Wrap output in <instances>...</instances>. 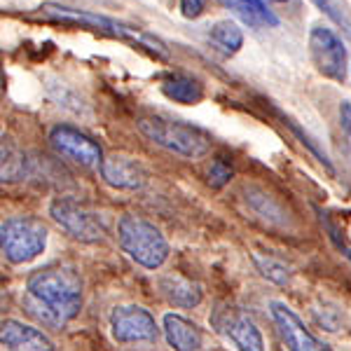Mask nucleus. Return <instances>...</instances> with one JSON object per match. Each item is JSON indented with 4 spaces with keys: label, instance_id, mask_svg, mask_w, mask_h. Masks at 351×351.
Returning <instances> with one entry per match:
<instances>
[{
    "label": "nucleus",
    "instance_id": "obj_19",
    "mask_svg": "<svg viewBox=\"0 0 351 351\" xmlns=\"http://www.w3.org/2000/svg\"><path fill=\"white\" fill-rule=\"evenodd\" d=\"M253 263H256L260 274L267 281H271V284H279V286L288 284V269L281 263H276V260H271V258H263V256H253Z\"/></svg>",
    "mask_w": 351,
    "mask_h": 351
},
{
    "label": "nucleus",
    "instance_id": "obj_12",
    "mask_svg": "<svg viewBox=\"0 0 351 351\" xmlns=\"http://www.w3.org/2000/svg\"><path fill=\"white\" fill-rule=\"evenodd\" d=\"M0 344L10 351H54V344L40 328L19 319H0Z\"/></svg>",
    "mask_w": 351,
    "mask_h": 351
},
{
    "label": "nucleus",
    "instance_id": "obj_11",
    "mask_svg": "<svg viewBox=\"0 0 351 351\" xmlns=\"http://www.w3.org/2000/svg\"><path fill=\"white\" fill-rule=\"evenodd\" d=\"M101 178L115 190H141L148 183V171L136 157L129 155H110L104 157L99 167Z\"/></svg>",
    "mask_w": 351,
    "mask_h": 351
},
{
    "label": "nucleus",
    "instance_id": "obj_6",
    "mask_svg": "<svg viewBox=\"0 0 351 351\" xmlns=\"http://www.w3.org/2000/svg\"><path fill=\"white\" fill-rule=\"evenodd\" d=\"M211 326L237 351H265V339L256 321L234 304H218L211 314Z\"/></svg>",
    "mask_w": 351,
    "mask_h": 351
},
{
    "label": "nucleus",
    "instance_id": "obj_17",
    "mask_svg": "<svg viewBox=\"0 0 351 351\" xmlns=\"http://www.w3.org/2000/svg\"><path fill=\"white\" fill-rule=\"evenodd\" d=\"M162 92L171 101L185 106H195L204 99V87L190 75H169L162 82Z\"/></svg>",
    "mask_w": 351,
    "mask_h": 351
},
{
    "label": "nucleus",
    "instance_id": "obj_9",
    "mask_svg": "<svg viewBox=\"0 0 351 351\" xmlns=\"http://www.w3.org/2000/svg\"><path fill=\"white\" fill-rule=\"evenodd\" d=\"M49 143L61 157L82 164L87 169H99L104 162V150L92 136L82 134L75 127H68V124H56L49 132Z\"/></svg>",
    "mask_w": 351,
    "mask_h": 351
},
{
    "label": "nucleus",
    "instance_id": "obj_25",
    "mask_svg": "<svg viewBox=\"0 0 351 351\" xmlns=\"http://www.w3.org/2000/svg\"><path fill=\"white\" fill-rule=\"evenodd\" d=\"M265 3V0H263ZM267 3H286V0H267Z\"/></svg>",
    "mask_w": 351,
    "mask_h": 351
},
{
    "label": "nucleus",
    "instance_id": "obj_4",
    "mask_svg": "<svg viewBox=\"0 0 351 351\" xmlns=\"http://www.w3.org/2000/svg\"><path fill=\"white\" fill-rule=\"evenodd\" d=\"M47 248V228L40 218L12 216L0 223V253L12 265H26Z\"/></svg>",
    "mask_w": 351,
    "mask_h": 351
},
{
    "label": "nucleus",
    "instance_id": "obj_3",
    "mask_svg": "<svg viewBox=\"0 0 351 351\" xmlns=\"http://www.w3.org/2000/svg\"><path fill=\"white\" fill-rule=\"evenodd\" d=\"M138 132L160 148L173 152V155L199 160L211 150V138L197 127L167 120V117H143L138 120Z\"/></svg>",
    "mask_w": 351,
    "mask_h": 351
},
{
    "label": "nucleus",
    "instance_id": "obj_20",
    "mask_svg": "<svg viewBox=\"0 0 351 351\" xmlns=\"http://www.w3.org/2000/svg\"><path fill=\"white\" fill-rule=\"evenodd\" d=\"M232 167H228L223 160H216L211 164V169H208V183L213 185V188H223V185L230 183L232 178Z\"/></svg>",
    "mask_w": 351,
    "mask_h": 351
},
{
    "label": "nucleus",
    "instance_id": "obj_2",
    "mask_svg": "<svg viewBox=\"0 0 351 351\" xmlns=\"http://www.w3.org/2000/svg\"><path fill=\"white\" fill-rule=\"evenodd\" d=\"M117 243L136 265L145 269H160L169 260V241L150 220L124 213L117 220Z\"/></svg>",
    "mask_w": 351,
    "mask_h": 351
},
{
    "label": "nucleus",
    "instance_id": "obj_5",
    "mask_svg": "<svg viewBox=\"0 0 351 351\" xmlns=\"http://www.w3.org/2000/svg\"><path fill=\"white\" fill-rule=\"evenodd\" d=\"M49 218L64 232H68L73 239L96 243L108 237L106 218L77 199H71V197H56V199H52V204H49Z\"/></svg>",
    "mask_w": 351,
    "mask_h": 351
},
{
    "label": "nucleus",
    "instance_id": "obj_8",
    "mask_svg": "<svg viewBox=\"0 0 351 351\" xmlns=\"http://www.w3.org/2000/svg\"><path fill=\"white\" fill-rule=\"evenodd\" d=\"M309 54L316 71L330 80L342 82L347 75V49L335 33L326 26H314L309 33Z\"/></svg>",
    "mask_w": 351,
    "mask_h": 351
},
{
    "label": "nucleus",
    "instance_id": "obj_14",
    "mask_svg": "<svg viewBox=\"0 0 351 351\" xmlns=\"http://www.w3.org/2000/svg\"><path fill=\"white\" fill-rule=\"evenodd\" d=\"M28 157L10 134L0 132V183H19L28 176Z\"/></svg>",
    "mask_w": 351,
    "mask_h": 351
},
{
    "label": "nucleus",
    "instance_id": "obj_13",
    "mask_svg": "<svg viewBox=\"0 0 351 351\" xmlns=\"http://www.w3.org/2000/svg\"><path fill=\"white\" fill-rule=\"evenodd\" d=\"M162 330L167 337L169 347L173 351H199L204 335L197 328V324H192L185 316L180 314H164L162 319Z\"/></svg>",
    "mask_w": 351,
    "mask_h": 351
},
{
    "label": "nucleus",
    "instance_id": "obj_7",
    "mask_svg": "<svg viewBox=\"0 0 351 351\" xmlns=\"http://www.w3.org/2000/svg\"><path fill=\"white\" fill-rule=\"evenodd\" d=\"M110 335L120 344H145L155 342L160 326L141 304H120L110 311Z\"/></svg>",
    "mask_w": 351,
    "mask_h": 351
},
{
    "label": "nucleus",
    "instance_id": "obj_15",
    "mask_svg": "<svg viewBox=\"0 0 351 351\" xmlns=\"http://www.w3.org/2000/svg\"><path fill=\"white\" fill-rule=\"evenodd\" d=\"M40 10L45 14L54 16V19L77 21V24L96 26L99 31H108L110 36H120V38L132 36V33H129V28H124L122 24H117V21H112V19H106V16H101V14L82 12V10H73V8H61V5H54V3H45Z\"/></svg>",
    "mask_w": 351,
    "mask_h": 351
},
{
    "label": "nucleus",
    "instance_id": "obj_1",
    "mask_svg": "<svg viewBox=\"0 0 351 351\" xmlns=\"http://www.w3.org/2000/svg\"><path fill=\"white\" fill-rule=\"evenodd\" d=\"M24 295L33 316L49 328H64L82 309V279L73 267L52 265L28 276Z\"/></svg>",
    "mask_w": 351,
    "mask_h": 351
},
{
    "label": "nucleus",
    "instance_id": "obj_26",
    "mask_svg": "<svg viewBox=\"0 0 351 351\" xmlns=\"http://www.w3.org/2000/svg\"><path fill=\"white\" fill-rule=\"evenodd\" d=\"M237 3H243V0H237Z\"/></svg>",
    "mask_w": 351,
    "mask_h": 351
},
{
    "label": "nucleus",
    "instance_id": "obj_16",
    "mask_svg": "<svg viewBox=\"0 0 351 351\" xmlns=\"http://www.w3.org/2000/svg\"><path fill=\"white\" fill-rule=\"evenodd\" d=\"M160 286V293L173 307H180V309H192L202 302L204 293H202V286L195 284V281L185 279V276H178V274H167L157 281Z\"/></svg>",
    "mask_w": 351,
    "mask_h": 351
},
{
    "label": "nucleus",
    "instance_id": "obj_21",
    "mask_svg": "<svg viewBox=\"0 0 351 351\" xmlns=\"http://www.w3.org/2000/svg\"><path fill=\"white\" fill-rule=\"evenodd\" d=\"M311 3H314L316 8H321V10H324V12H326L328 16H330L332 21H337V24L347 26V31L351 33V26L347 24V19H344V16L337 12V8H335V5H332V0H311Z\"/></svg>",
    "mask_w": 351,
    "mask_h": 351
},
{
    "label": "nucleus",
    "instance_id": "obj_22",
    "mask_svg": "<svg viewBox=\"0 0 351 351\" xmlns=\"http://www.w3.org/2000/svg\"><path fill=\"white\" fill-rule=\"evenodd\" d=\"M180 12L185 19H197L204 12V0H180Z\"/></svg>",
    "mask_w": 351,
    "mask_h": 351
},
{
    "label": "nucleus",
    "instance_id": "obj_23",
    "mask_svg": "<svg viewBox=\"0 0 351 351\" xmlns=\"http://www.w3.org/2000/svg\"><path fill=\"white\" fill-rule=\"evenodd\" d=\"M339 124H342L344 134H347V138L351 143V104L349 101H344V104L339 106Z\"/></svg>",
    "mask_w": 351,
    "mask_h": 351
},
{
    "label": "nucleus",
    "instance_id": "obj_10",
    "mask_svg": "<svg viewBox=\"0 0 351 351\" xmlns=\"http://www.w3.org/2000/svg\"><path fill=\"white\" fill-rule=\"evenodd\" d=\"M269 314L281 339H284L291 351H330L326 342H321V339L311 335L302 321H300V316L288 304L274 300V302H269Z\"/></svg>",
    "mask_w": 351,
    "mask_h": 351
},
{
    "label": "nucleus",
    "instance_id": "obj_18",
    "mask_svg": "<svg viewBox=\"0 0 351 351\" xmlns=\"http://www.w3.org/2000/svg\"><path fill=\"white\" fill-rule=\"evenodd\" d=\"M211 43L216 45V49H220L223 54H237L243 45V33L241 28L230 19H223L218 24H213L211 33H208Z\"/></svg>",
    "mask_w": 351,
    "mask_h": 351
},
{
    "label": "nucleus",
    "instance_id": "obj_24",
    "mask_svg": "<svg viewBox=\"0 0 351 351\" xmlns=\"http://www.w3.org/2000/svg\"><path fill=\"white\" fill-rule=\"evenodd\" d=\"M3 87H5V66L0 61V92H3Z\"/></svg>",
    "mask_w": 351,
    "mask_h": 351
}]
</instances>
